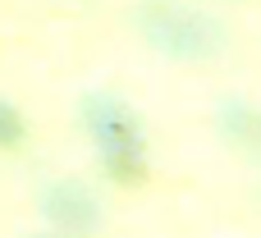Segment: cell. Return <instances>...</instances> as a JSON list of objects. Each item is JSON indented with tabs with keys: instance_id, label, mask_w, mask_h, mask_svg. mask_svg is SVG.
Segmentation results:
<instances>
[{
	"instance_id": "6da1fadb",
	"label": "cell",
	"mask_w": 261,
	"mask_h": 238,
	"mask_svg": "<svg viewBox=\"0 0 261 238\" xmlns=\"http://www.w3.org/2000/svg\"><path fill=\"white\" fill-rule=\"evenodd\" d=\"M83 119H87V133L101 151V165L110 179L119 183H133L142 179L147 170V138H142V119L119 101V96H106V92H92L83 101Z\"/></svg>"
},
{
	"instance_id": "7a4b0ae2",
	"label": "cell",
	"mask_w": 261,
	"mask_h": 238,
	"mask_svg": "<svg viewBox=\"0 0 261 238\" xmlns=\"http://www.w3.org/2000/svg\"><path fill=\"white\" fill-rule=\"evenodd\" d=\"M142 28H147V37H151L165 55H206V50L216 46V37H220L202 14L174 9V5H151V9L142 14Z\"/></svg>"
},
{
	"instance_id": "3957f363",
	"label": "cell",
	"mask_w": 261,
	"mask_h": 238,
	"mask_svg": "<svg viewBox=\"0 0 261 238\" xmlns=\"http://www.w3.org/2000/svg\"><path fill=\"white\" fill-rule=\"evenodd\" d=\"M46 216H50L60 229H69V234H92L101 206H96V197H92L87 188L64 183V188H50V197H46Z\"/></svg>"
},
{
	"instance_id": "277c9868",
	"label": "cell",
	"mask_w": 261,
	"mask_h": 238,
	"mask_svg": "<svg viewBox=\"0 0 261 238\" xmlns=\"http://www.w3.org/2000/svg\"><path fill=\"white\" fill-rule=\"evenodd\" d=\"M14 142H23V115L14 101L0 96V147H14Z\"/></svg>"
},
{
	"instance_id": "5b68a950",
	"label": "cell",
	"mask_w": 261,
	"mask_h": 238,
	"mask_svg": "<svg viewBox=\"0 0 261 238\" xmlns=\"http://www.w3.org/2000/svg\"><path fill=\"white\" fill-rule=\"evenodd\" d=\"M32 238H60V234H32Z\"/></svg>"
}]
</instances>
